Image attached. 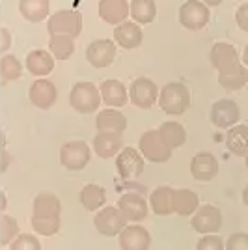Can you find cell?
I'll return each mask as SVG.
<instances>
[{
    "label": "cell",
    "instance_id": "obj_6",
    "mask_svg": "<svg viewBox=\"0 0 248 250\" xmlns=\"http://www.w3.org/2000/svg\"><path fill=\"white\" fill-rule=\"evenodd\" d=\"M90 146L83 142V140H73L63 144L60 149V163L62 167H65L67 170H83L88 163H90Z\"/></svg>",
    "mask_w": 248,
    "mask_h": 250
},
{
    "label": "cell",
    "instance_id": "obj_8",
    "mask_svg": "<svg viewBox=\"0 0 248 250\" xmlns=\"http://www.w3.org/2000/svg\"><path fill=\"white\" fill-rule=\"evenodd\" d=\"M47 30L49 34H69L73 38H77L83 32V15L79 11L73 10H62L58 13H54L49 22H47Z\"/></svg>",
    "mask_w": 248,
    "mask_h": 250
},
{
    "label": "cell",
    "instance_id": "obj_35",
    "mask_svg": "<svg viewBox=\"0 0 248 250\" xmlns=\"http://www.w3.org/2000/svg\"><path fill=\"white\" fill-rule=\"evenodd\" d=\"M17 231H19V226H17L15 219H11L10 215H4L0 220V243L8 245L17 235Z\"/></svg>",
    "mask_w": 248,
    "mask_h": 250
},
{
    "label": "cell",
    "instance_id": "obj_25",
    "mask_svg": "<svg viewBox=\"0 0 248 250\" xmlns=\"http://www.w3.org/2000/svg\"><path fill=\"white\" fill-rule=\"evenodd\" d=\"M54 67V58L43 49H36L26 56V69L36 77L49 75Z\"/></svg>",
    "mask_w": 248,
    "mask_h": 250
},
{
    "label": "cell",
    "instance_id": "obj_27",
    "mask_svg": "<svg viewBox=\"0 0 248 250\" xmlns=\"http://www.w3.org/2000/svg\"><path fill=\"white\" fill-rule=\"evenodd\" d=\"M49 49H51L54 58L67 60V58H71V54L75 52V38L69 36V34H62V32L51 34Z\"/></svg>",
    "mask_w": 248,
    "mask_h": 250
},
{
    "label": "cell",
    "instance_id": "obj_22",
    "mask_svg": "<svg viewBox=\"0 0 248 250\" xmlns=\"http://www.w3.org/2000/svg\"><path fill=\"white\" fill-rule=\"evenodd\" d=\"M99 92H101V99H103L108 106H124V104L127 103V99H129L124 83H120V81H116V79L103 81Z\"/></svg>",
    "mask_w": 248,
    "mask_h": 250
},
{
    "label": "cell",
    "instance_id": "obj_26",
    "mask_svg": "<svg viewBox=\"0 0 248 250\" xmlns=\"http://www.w3.org/2000/svg\"><path fill=\"white\" fill-rule=\"evenodd\" d=\"M51 0H19L21 15L30 22H41L49 15Z\"/></svg>",
    "mask_w": 248,
    "mask_h": 250
},
{
    "label": "cell",
    "instance_id": "obj_36",
    "mask_svg": "<svg viewBox=\"0 0 248 250\" xmlns=\"http://www.w3.org/2000/svg\"><path fill=\"white\" fill-rule=\"evenodd\" d=\"M11 250H41L40 241L36 239L30 233H22L17 239H13V243L10 245Z\"/></svg>",
    "mask_w": 248,
    "mask_h": 250
},
{
    "label": "cell",
    "instance_id": "obj_42",
    "mask_svg": "<svg viewBox=\"0 0 248 250\" xmlns=\"http://www.w3.org/2000/svg\"><path fill=\"white\" fill-rule=\"evenodd\" d=\"M243 63H245V65L248 67V47L245 49V54H243Z\"/></svg>",
    "mask_w": 248,
    "mask_h": 250
},
{
    "label": "cell",
    "instance_id": "obj_28",
    "mask_svg": "<svg viewBox=\"0 0 248 250\" xmlns=\"http://www.w3.org/2000/svg\"><path fill=\"white\" fill-rule=\"evenodd\" d=\"M97 131H112V133H124L127 129V120L118 110H101L97 116Z\"/></svg>",
    "mask_w": 248,
    "mask_h": 250
},
{
    "label": "cell",
    "instance_id": "obj_43",
    "mask_svg": "<svg viewBox=\"0 0 248 250\" xmlns=\"http://www.w3.org/2000/svg\"><path fill=\"white\" fill-rule=\"evenodd\" d=\"M245 157H247V161H245V163H247V168H248V153H247Z\"/></svg>",
    "mask_w": 248,
    "mask_h": 250
},
{
    "label": "cell",
    "instance_id": "obj_17",
    "mask_svg": "<svg viewBox=\"0 0 248 250\" xmlns=\"http://www.w3.org/2000/svg\"><path fill=\"white\" fill-rule=\"evenodd\" d=\"M122 146H124V133L99 131V135L93 138V149L101 159H110L118 155Z\"/></svg>",
    "mask_w": 248,
    "mask_h": 250
},
{
    "label": "cell",
    "instance_id": "obj_21",
    "mask_svg": "<svg viewBox=\"0 0 248 250\" xmlns=\"http://www.w3.org/2000/svg\"><path fill=\"white\" fill-rule=\"evenodd\" d=\"M129 15L127 0H101L99 2V17L110 24L124 22Z\"/></svg>",
    "mask_w": 248,
    "mask_h": 250
},
{
    "label": "cell",
    "instance_id": "obj_33",
    "mask_svg": "<svg viewBox=\"0 0 248 250\" xmlns=\"http://www.w3.org/2000/svg\"><path fill=\"white\" fill-rule=\"evenodd\" d=\"M218 83L222 88H226L227 92H237L241 88H245V84L248 83V71L245 65H241L237 71L226 75H218Z\"/></svg>",
    "mask_w": 248,
    "mask_h": 250
},
{
    "label": "cell",
    "instance_id": "obj_41",
    "mask_svg": "<svg viewBox=\"0 0 248 250\" xmlns=\"http://www.w3.org/2000/svg\"><path fill=\"white\" fill-rule=\"evenodd\" d=\"M243 202H245V206L248 208V185L245 187V190H243Z\"/></svg>",
    "mask_w": 248,
    "mask_h": 250
},
{
    "label": "cell",
    "instance_id": "obj_4",
    "mask_svg": "<svg viewBox=\"0 0 248 250\" xmlns=\"http://www.w3.org/2000/svg\"><path fill=\"white\" fill-rule=\"evenodd\" d=\"M209 62L218 71V75L233 73V71H237L239 67H241L235 47L224 42L213 45V49L209 52Z\"/></svg>",
    "mask_w": 248,
    "mask_h": 250
},
{
    "label": "cell",
    "instance_id": "obj_39",
    "mask_svg": "<svg viewBox=\"0 0 248 250\" xmlns=\"http://www.w3.org/2000/svg\"><path fill=\"white\" fill-rule=\"evenodd\" d=\"M235 21H237L239 28L248 34V2L239 6V10L235 11Z\"/></svg>",
    "mask_w": 248,
    "mask_h": 250
},
{
    "label": "cell",
    "instance_id": "obj_40",
    "mask_svg": "<svg viewBox=\"0 0 248 250\" xmlns=\"http://www.w3.org/2000/svg\"><path fill=\"white\" fill-rule=\"evenodd\" d=\"M206 6H218V4H222L224 0H202Z\"/></svg>",
    "mask_w": 248,
    "mask_h": 250
},
{
    "label": "cell",
    "instance_id": "obj_9",
    "mask_svg": "<svg viewBox=\"0 0 248 250\" xmlns=\"http://www.w3.org/2000/svg\"><path fill=\"white\" fill-rule=\"evenodd\" d=\"M93 224H95V228L101 235L114 237L127 226V219L118 208H104L95 215Z\"/></svg>",
    "mask_w": 248,
    "mask_h": 250
},
{
    "label": "cell",
    "instance_id": "obj_3",
    "mask_svg": "<svg viewBox=\"0 0 248 250\" xmlns=\"http://www.w3.org/2000/svg\"><path fill=\"white\" fill-rule=\"evenodd\" d=\"M71 106L81 114H92L101 104V92L92 83H77L69 94Z\"/></svg>",
    "mask_w": 248,
    "mask_h": 250
},
{
    "label": "cell",
    "instance_id": "obj_18",
    "mask_svg": "<svg viewBox=\"0 0 248 250\" xmlns=\"http://www.w3.org/2000/svg\"><path fill=\"white\" fill-rule=\"evenodd\" d=\"M190 174L198 181H211L218 174V161L215 155L202 151L190 161Z\"/></svg>",
    "mask_w": 248,
    "mask_h": 250
},
{
    "label": "cell",
    "instance_id": "obj_34",
    "mask_svg": "<svg viewBox=\"0 0 248 250\" xmlns=\"http://www.w3.org/2000/svg\"><path fill=\"white\" fill-rule=\"evenodd\" d=\"M22 73V65L19 63V60L15 58V56H11V54H6L2 60H0V75H2V79L4 81H15V79H19Z\"/></svg>",
    "mask_w": 248,
    "mask_h": 250
},
{
    "label": "cell",
    "instance_id": "obj_38",
    "mask_svg": "<svg viewBox=\"0 0 248 250\" xmlns=\"http://www.w3.org/2000/svg\"><path fill=\"white\" fill-rule=\"evenodd\" d=\"M224 249L226 250H248V233H243V231L233 233V235L226 241Z\"/></svg>",
    "mask_w": 248,
    "mask_h": 250
},
{
    "label": "cell",
    "instance_id": "obj_31",
    "mask_svg": "<svg viewBox=\"0 0 248 250\" xmlns=\"http://www.w3.org/2000/svg\"><path fill=\"white\" fill-rule=\"evenodd\" d=\"M129 13L138 24H149L155 21L157 6L153 0H133V4L129 6Z\"/></svg>",
    "mask_w": 248,
    "mask_h": 250
},
{
    "label": "cell",
    "instance_id": "obj_1",
    "mask_svg": "<svg viewBox=\"0 0 248 250\" xmlns=\"http://www.w3.org/2000/svg\"><path fill=\"white\" fill-rule=\"evenodd\" d=\"M60 215L62 204L54 194L41 192L34 200V215H32V228L41 235H56L60 229Z\"/></svg>",
    "mask_w": 248,
    "mask_h": 250
},
{
    "label": "cell",
    "instance_id": "obj_30",
    "mask_svg": "<svg viewBox=\"0 0 248 250\" xmlns=\"http://www.w3.org/2000/svg\"><path fill=\"white\" fill-rule=\"evenodd\" d=\"M157 131H159V135L163 136V140H165L172 149L181 147L185 144L186 131H185V127L181 124H177V122H166V124L161 125Z\"/></svg>",
    "mask_w": 248,
    "mask_h": 250
},
{
    "label": "cell",
    "instance_id": "obj_13",
    "mask_svg": "<svg viewBox=\"0 0 248 250\" xmlns=\"http://www.w3.org/2000/svg\"><path fill=\"white\" fill-rule=\"evenodd\" d=\"M190 226L198 233H215L222 228V215L213 206H202L190 219Z\"/></svg>",
    "mask_w": 248,
    "mask_h": 250
},
{
    "label": "cell",
    "instance_id": "obj_7",
    "mask_svg": "<svg viewBox=\"0 0 248 250\" xmlns=\"http://www.w3.org/2000/svg\"><path fill=\"white\" fill-rule=\"evenodd\" d=\"M209 19H211L209 8L200 0H186L179 10V21L188 30H202Z\"/></svg>",
    "mask_w": 248,
    "mask_h": 250
},
{
    "label": "cell",
    "instance_id": "obj_16",
    "mask_svg": "<svg viewBox=\"0 0 248 250\" xmlns=\"http://www.w3.org/2000/svg\"><path fill=\"white\" fill-rule=\"evenodd\" d=\"M151 247V235L142 226H125L120 231V249L124 250H147Z\"/></svg>",
    "mask_w": 248,
    "mask_h": 250
},
{
    "label": "cell",
    "instance_id": "obj_37",
    "mask_svg": "<svg viewBox=\"0 0 248 250\" xmlns=\"http://www.w3.org/2000/svg\"><path fill=\"white\" fill-rule=\"evenodd\" d=\"M196 249L198 250H224V241L220 239L218 235L207 233L206 237H202V239L198 241Z\"/></svg>",
    "mask_w": 248,
    "mask_h": 250
},
{
    "label": "cell",
    "instance_id": "obj_12",
    "mask_svg": "<svg viewBox=\"0 0 248 250\" xmlns=\"http://www.w3.org/2000/svg\"><path fill=\"white\" fill-rule=\"evenodd\" d=\"M241 110L233 99H220L211 106V122L218 129H229L231 125L239 124Z\"/></svg>",
    "mask_w": 248,
    "mask_h": 250
},
{
    "label": "cell",
    "instance_id": "obj_2",
    "mask_svg": "<svg viewBox=\"0 0 248 250\" xmlns=\"http://www.w3.org/2000/svg\"><path fill=\"white\" fill-rule=\"evenodd\" d=\"M159 104L170 116L183 114L190 104V92L185 84L168 83L159 94Z\"/></svg>",
    "mask_w": 248,
    "mask_h": 250
},
{
    "label": "cell",
    "instance_id": "obj_32",
    "mask_svg": "<svg viewBox=\"0 0 248 250\" xmlns=\"http://www.w3.org/2000/svg\"><path fill=\"white\" fill-rule=\"evenodd\" d=\"M104 200H106V192L97 183H88L81 190V202L88 211H97L104 204Z\"/></svg>",
    "mask_w": 248,
    "mask_h": 250
},
{
    "label": "cell",
    "instance_id": "obj_10",
    "mask_svg": "<svg viewBox=\"0 0 248 250\" xmlns=\"http://www.w3.org/2000/svg\"><path fill=\"white\" fill-rule=\"evenodd\" d=\"M157 97H159V88H157V84L151 79L140 77V79L133 81L129 99L135 106H138V108H151L153 103L157 101Z\"/></svg>",
    "mask_w": 248,
    "mask_h": 250
},
{
    "label": "cell",
    "instance_id": "obj_14",
    "mask_svg": "<svg viewBox=\"0 0 248 250\" xmlns=\"http://www.w3.org/2000/svg\"><path fill=\"white\" fill-rule=\"evenodd\" d=\"M118 209L124 213L125 219L131 222H140L149 213L147 202L138 192H125L124 196L118 200Z\"/></svg>",
    "mask_w": 248,
    "mask_h": 250
},
{
    "label": "cell",
    "instance_id": "obj_5",
    "mask_svg": "<svg viewBox=\"0 0 248 250\" xmlns=\"http://www.w3.org/2000/svg\"><path fill=\"white\" fill-rule=\"evenodd\" d=\"M140 153L151 163H166L172 157V147L163 140L159 131H145L140 138Z\"/></svg>",
    "mask_w": 248,
    "mask_h": 250
},
{
    "label": "cell",
    "instance_id": "obj_24",
    "mask_svg": "<svg viewBox=\"0 0 248 250\" xmlns=\"http://www.w3.org/2000/svg\"><path fill=\"white\" fill-rule=\"evenodd\" d=\"M226 146L227 149L237 157L248 153V127L247 125H231L226 133Z\"/></svg>",
    "mask_w": 248,
    "mask_h": 250
},
{
    "label": "cell",
    "instance_id": "obj_23",
    "mask_svg": "<svg viewBox=\"0 0 248 250\" xmlns=\"http://www.w3.org/2000/svg\"><path fill=\"white\" fill-rule=\"evenodd\" d=\"M174 190L172 187H157L151 196H149V204L155 215L166 217L174 213Z\"/></svg>",
    "mask_w": 248,
    "mask_h": 250
},
{
    "label": "cell",
    "instance_id": "obj_20",
    "mask_svg": "<svg viewBox=\"0 0 248 250\" xmlns=\"http://www.w3.org/2000/svg\"><path fill=\"white\" fill-rule=\"evenodd\" d=\"M114 40L124 49H136L142 43V30H140V26L136 22L124 21L116 26Z\"/></svg>",
    "mask_w": 248,
    "mask_h": 250
},
{
    "label": "cell",
    "instance_id": "obj_19",
    "mask_svg": "<svg viewBox=\"0 0 248 250\" xmlns=\"http://www.w3.org/2000/svg\"><path fill=\"white\" fill-rule=\"evenodd\" d=\"M28 95H30L32 104L41 110H49L52 104L56 103V97H58L56 86L51 81H36L32 84Z\"/></svg>",
    "mask_w": 248,
    "mask_h": 250
},
{
    "label": "cell",
    "instance_id": "obj_15",
    "mask_svg": "<svg viewBox=\"0 0 248 250\" xmlns=\"http://www.w3.org/2000/svg\"><path fill=\"white\" fill-rule=\"evenodd\" d=\"M116 58V45L110 40H97L88 45L86 60L93 67H108Z\"/></svg>",
    "mask_w": 248,
    "mask_h": 250
},
{
    "label": "cell",
    "instance_id": "obj_29",
    "mask_svg": "<svg viewBox=\"0 0 248 250\" xmlns=\"http://www.w3.org/2000/svg\"><path fill=\"white\" fill-rule=\"evenodd\" d=\"M198 194L188 190V188H179L174 190V213L185 217V215H192L198 209Z\"/></svg>",
    "mask_w": 248,
    "mask_h": 250
},
{
    "label": "cell",
    "instance_id": "obj_11",
    "mask_svg": "<svg viewBox=\"0 0 248 250\" xmlns=\"http://www.w3.org/2000/svg\"><path fill=\"white\" fill-rule=\"evenodd\" d=\"M118 174L124 179H135L144 172V159L135 147H124L118 151L116 159Z\"/></svg>",
    "mask_w": 248,
    "mask_h": 250
}]
</instances>
